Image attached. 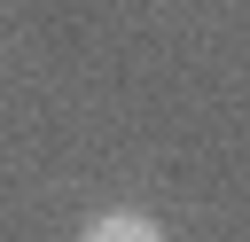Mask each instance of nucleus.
I'll return each instance as SVG.
<instances>
[{
	"label": "nucleus",
	"instance_id": "nucleus-1",
	"mask_svg": "<svg viewBox=\"0 0 250 242\" xmlns=\"http://www.w3.org/2000/svg\"><path fill=\"white\" fill-rule=\"evenodd\" d=\"M86 234H94V242H117V234L148 242V234H156V219H148V211H102V219H86Z\"/></svg>",
	"mask_w": 250,
	"mask_h": 242
}]
</instances>
